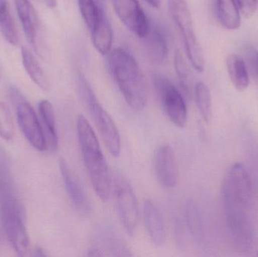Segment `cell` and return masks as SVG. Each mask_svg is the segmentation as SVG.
Returning <instances> with one entry per match:
<instances>
[{
	"mask_svg": "<svg viewBox=\"0 0 258 257\" xmlns=\"http://www.w3.org/2000/svg\"><path fill=\"white\" fill-rule=\"evenodd\" d=\"M11 95L16 104L17 118L24 137L35 149L39 151L45 150L48 142L33 107L16 89H12Z\"/></svg>",
	"mask_w": 258,
	"mask_h": 257,
	"instance_id": "9",
	"label": "cell"
},
{
	"mask_svg": "<svg viewBox=\"0 0 258 257\" xmlns=\"http://www.w3.org/2000/svg\"><path fill=\"white\" fill-rule=\"evenodd\" d=\"M0 31L11 45L19 43L18 31L9 11L8 0H0Z\"/></svg>",
	"mask_w": 258,
	"mask_h": 257,
	"instance_id": "21",
	"label": "cell"
},
{
	"mask_svg": "<svg viewBox=\"0 0 258 257\" xmlns=\"http://www.w3.org/2000/svg\"><path fill=\"white\" fill-rule=\"evenodd\" d=\"M21 57L24 69L35 84L43 90H49L50 84L48 78L31 51L25 47H22Z\"/></svg>",
	"mask_w": 258,
	"mask_h": 257,
	"instance_id": "19",
	"label": "cell"
},
{
	"mask_svg": "<svg viewBox=\"0 0 258 257\" xmlns=\"http://www.w3.org/2000/svg\"><path fill=\"white\" fill-rule=\"evenodd\" d=\"M77 84L82 100L93 119L107 149L113 156H119L121 153V138L114 121L100 104L86 77L82 74L78 75Z\"/></svg>",
	"mask_w": 258,
	"mask_h": 257,
	"instance_id": "4",
	"label": "cell"
},
{
	"mask_svg": "<svg viewBox=\"0 0 258 257\" xmlns=\"http://www.w3.org/2000/svg\"><path fill=\"white\" fill-rule=\"evenodd\" d=\"M0 217L8 239L18 256L30 250V238L24 221V208L15 193L1 196Z\"/></svg>",
	"mask_w": 258,
	"mask_h": 257,
	"instance_id": "5",
	"label": "cell"
},
{
	"mask_svg": "<svg viewBox=\"0 0 258 257\" xmlns=\"http://www.w3.org/2000/svg\"><path fill=\"white\" fill-rule=\"evenodd\" d=\"M174 69L180 80V84L183 90H188V78H189V68L180 50H177L174 56Z\"/></svg>",
	"mask_w": 258,
	"mask_h": 257,
	"instance_id": "26",
	"label": "cell"
},
{
	"mask_svg": "<svg viewBox=\"0 0 258 257\" xmlns=\"http://www.w3.org/2000/svg\"><path fill=\"white\" fill-rule=\"evenodd\" d=\"M142 39L147 60L153 64L163 63L168 54V40L165 30L158 24H150V30Z\"/></svg>",
	"mask_w": 258,
	"mask_h": 257,
	"instance_id": "13",
	"label": "cell"
},
{
	"mask_svg": "<svg viewBox=\"0 0 258 257\" xmlns=\"http://www.w3.org/2000/svg\"><path fill=\"white\" fill-rule=\"evenodd\" d=\"M221 193L225 217L248 215L252 190L251 178L243 164L236 163L230 167L223 182Z\"/></svg>",
	"mask_w": 258,
	"mask_h": 257,
	"instance_id": "3",
	"label": "cell"
},
{
	"mask_svg": "<svg viewBox=\"0 0 258 257\" xmlns=\"http://www.w3.org/2000/svg\"><path fill=\"white\" fill-rule=\"evenodd\" d=\"M227 69L229 76L234 87L242 92L249 84V74L243 58L237 54H230L227 57Z\"/></svg>",
	"mask_w": 258,
	"mask_h": 257,
	"instance_id": "18",
	"label": "cell"
},
{
	"mask_svg": "<svg viewBox=\"0 0 258 257\" xmlns=\"http://www.w3.org/2000/svg\"><path fill=\"white\" fill-rule=\"evenodd\" d=\"M0 244H1V237H0Z\"/></svg>",
	"mask_w": 258,
	"mask_h": 257,
	"instance_id": "34",
	"label": "cell"
},
{
	"mask_svg": "<svg viewBox=\"0 0 258 257\" xmlns=\"http://www.w3.org/2000/svg\"><path fill=\"white\" fill-rule=\"evenodd\" d=\"M153 83L156 95L170 120L176 126H184L187 120V109L181 92L162 74H155Z\"/></svg>",
	"mask_w": 258,
	"mask_h": 257,
	"instance_id": "8",
	"label": "cell"
},
{
	"mask_svg": "<svg viewBox=\"0 0 258 257\" xmlns=\"http://www.w3.org/2000/svg\"><path fill=\"white\" fill-rule=\"evenodd\" d=\"M239 9L245 18H250L255 13L257 0H236Z\"/></svg>",
	"mask_w": 258,
	"mask_h": 257,
	"instance_id": "29",
	"label": "cell"
},
{
	"mask_svg": "<svg viewBox=\"0 0 258 257\" xmlns=\"http://www.w3.org/2000/svg\"><path fill=\"white\" fill-rule=\"evenodd\" d=\"M143 214L150 240L156 247H162L165 241V224L159 208L151 199L144 202Z\"/></svg>",
	"mask_w": 258,
	"mask_h": 257,
	"instance_id": "14",
	"label": "cell"
},
{
	"mask_svg": "<svg viewBox=\"0 0 258 257\" xmlns=\"http://www.w3.org/2000/svg\"><path fill=\"white\" fill-rule=\"evenodd\" d=\"M60 170L65 189L74 208L78 214L83 217L90 215L92 212L90 202L78 177L71 170L64 160H60Z\"/></svg>",
	"mask_w": 258,
	"mask_h": 257,
	"instance_id": "11",
	"label": "cell"
},
{
	"mask_svg": "<svg viewBox=\"0 0 258 257\" xmlns=\"http://www.w3.org/2000/svg\"><path fill=\"white\" fill-rule=\"evenodd\" d=\"M245 65L248 71L255 79L258 80V51L251 45H247L244 50Z\"/></svg>",
	"mask_w": 258,
	"mask_h": 257,
	"instance_id": "28",
	"label": "cell"
},
{
	"mask_svg": "<svg viewBox=\"0 0 258 257\" xmlns=\"http://www.w3.org/2000/svg\"><path fill=\"white\" fill-rule=\"evenodd\" d=\"M168 10L179 30L188 60L199 72L205 68L204 56L194 30L190 11L186 0H168Z\"/></svg>",
	"mask_w": 258,
	"mask_h": 257,
	"instance_id": "6",
	"label": "cell"
},
{
	"mask_svg": "<svg viewBox=\"0 0 258 257\" xmlns=\"http://www.w3.org/2000/svg\"><path fill=\"white\" fill-rule=\"evenodd\" d=\"M196 103L200 110V114L204 120L209 123L212 120V97L208 86L203 81H199L195 86Z\"/></svg>",
	"mask_w": 258,
	"mask_h": 257,
	"instance_id": "22",
	"label": "cell"
},
{
	"mask_svg": "<svg viewBox=\"0 0 258 257\" xmlns=\"http://www.w3.org/2000/svg\"><path fill=\"white\" fill-rule=\"evenodd\" d=\"M144 1L152 7L156 8V9L160 6V0H144Z\"/></svg>",
	"mask_w": 258,
	"mask_h": 257,
	"instance_id": "32",
	"label": "cell"
},
{
	"mask_svg": "<svg viewBox=\"0 0 258 257\" xmlns=\"http://www.w3.org/2000/svg\"><path fill=\"white\" fill-rule=\"evenodd\" d=\"M35 256H45L46 254L44 253L43 250L41 248H37L35 250Z\"/></svg>",
	"mask_w": 258,
	"mask_h": 257,
	"instance_id": "33",
	"label": "cell"
},
{
	"mask_svg": "<svg viewBox=\"0 0 258 257\" xmlns=\"http://www.w3.org/2000/svg\"><path fill=\"white\" fill-rule=\"evenodd\" d=\"M37 1L43 3L44 5L49 8L56 7L57 3V0H37Z\"/></svg>",
	"mask_w": 258,
	"mask_h": 257,
	"instance_id": "31",
	"label": "cell"
},
{
	"mask_svg": "<svg viewBox=\"0 0 258 257\" xmlns=\"http://www.w3.org/2000/svg\"><path fill=\"white\" fill-rule=\"evenodd\" d=\"M10 172L4 155L0 152V196L14 193Z\"/></svg>",
	"mask_w": 258,
	"mask_h": 257,
	"instance_id": "27",
	"label": "cell"
},
{
	"mask_svg": "<svg viewBox=\"0 0 258 257\" xmlns=\"http://www.w3.org/2000/svg\"><path fill=\"white\" fill-rule=\"evenodd\" d=\"M113 193L121 223L129 236H133L139 223V206L130 183L119 172L114 175Z\"/></svg>",
	"mask_w": 258,
	"mask_h": 257,
	"instance_id": "7",
	"label": "cell"
},
{
	"mask_svg": "<svg viewBox=\"0 0 258 257\" xmlns=\"http://www.w3.org/2000/svg\"><path fill=\"white\" fill-rule=\"evenodd\" d=\"M116 15L125 27L138 37L148 33L151 23L138 0H113Z\"/></svg>",
	"mask_w": 258,
	"mask_h": 257,
	"instance_id": "10",
	"label": "cell"
},
{
	"mask_svg": "<svg viewBox=\"0 0 258 257\" xmlns=\"http://www.w3.org/2000/svg\"><path fill=\"white\" fill-rule=\"evenodd\" d=\"M110 70L122 96L132 110L141 111L148 100L147 81L138 62L123 48H116L110 56Z\"/></svg>",
	"mask_w": 258,
	"mask_h": 257,
	"instance_id": "1",
	"label": "cell"
},
{
	"mask_svg": "<svg viewBox=\"0 0 258 257\" xmlns=\"http://www.w3.org/2000/svg\"><path fill=\"white\" fill-rule=\"evenodd\" d=\"M77 134L85 166L97 196L106 202L110 199V182L108 165L89 121L80 115L77 121Z\"/></svg>",
	"mask_w": 258,
	"mask_h": 257,
	"instance_id": "2",
	"label": "cell"
},
{
	"mask_svg": "<svg viewBox=\"0 0 258 257\" xmlns=\"http://www.w3.org/2000/svg\"><path fill=\"white\" fill-rule=\"evenodd\" d=\"M155 172L159 184L165 188H174L178 180L175 154L171 146L163 145L155 155Z\"/></svg>",
	"mask_w": 258,
	"mask_h": 257,
	"instance_id": "12",
	"label": "cell"
},
{
	"mask_svg": "<svg viewBox=\"0 0 258 257\" xmlns=\"http://www.w3.org/2000/svg\"><path fill=\"white\" fill-rule=\"evenodd\" d=\"M15 135V126L9 107L5 103L0 102V137L3 140L10 141Z\"/></svg>",
	"mask_w": 258,
	"mask_h": 257,
	"instance_id": "24",
	"label": "cell"
},
{
	"mask_svg": "<svg viewBox=\"0 0 258 257\" xmlns=\"http://www.w3.org/2000/svg\"><path fill=\"white\" fill-rule=\"evenodd\" d=\"M186 221L192 236L197 240L203 237V221L200 208L194 200L188 201L186 204Z\"/></svg>",
	"mask_w": 258,
	"mask_h": 257,
	"instance_id": "23",
	"label": "cell"
},
{
	"mask_svg": "<svg viewBox=\"0 0 258 257\" xmlns=\"http://www.w3.org/2000/svg\"><path fill=\"white\" fill-rule=\"evenodd\" d=\"M82 18L89 30L95 25L99 13L100 5L95 0H78Z\"/></svg>",
	"mask_w": 258,
	"mask_h": 257,
	"instance_id": "25",
	"label": "cell"
},
{
	"mask_svg": "<svg viewBox=\"0 0 258 257\" xmlns=\"http://www.w3.org/2000/svg\"><path fill=\"white\" fill-rule=\"evenodd\" d=\"M174 235H175L176 241L178 246H181L183 243V224L180 220H176L175 225H174Z\"/></svg>",
	"mask_w": 258,
	"mask_h": 257,
	"instance_id": "30",
	"label": "cell"
},
{
	"mask_svg": "<svg viewBox=\"0 0 258 257\" xmlns=\"http://www.w3.org/2000/svg\"><path fill=\"white\" fill-rule=\"evenodd\" d=\"M214 12L218 23L228 30H236L241 25L239 8L235 0H213Z\"/></svg>",
	"mask_w": 258,
	"mask_h": 257,
	"instance_id": "17",
	"label": "cell"
},
{
	"mask_svg": "<svg viewBox=\"0 0 258 257\" xmlns=\"http://www.w3.org/2000/svg\"><path fill=\"white\" fill-rule=\"evenodd\" d=\"M39 112L44 126L48 134V144L51 149H55L57 146V132L56 128L55 116L54 109L48 101H42L39 104Z\"/></svg>",
	"mask_w": 258,
	"mask_h": 257,
	"instance_id": "20",
	"label": "cell"
},
{
	"mask_svg": "<svg viewBox=\"0 0 258 257\" xmlns=\"http://www.w3.org/2000/svg\"><path fill=\"white\" fill-rule=\"evenodd\" d=\"M90 32L95 49L102 55H107L113 43V29L107 14L101 6L96 22Z\"/></svg>",
	"mask_w": 258,
	"mask_h": 257,
	"instance_id": "16",
	"label": "cell"
},
{
	"mask_svg": "<svg viewBox=\"0 0 258 257\" xmlns=\"http://www.w3.org/2000/svg\"><path fill=\"white\" fill-rule=\"evenodd\" d=\"M26 39L33 47H37L40 23L30 0H14Z\"/></svg>",
	"mask_w": 258,
	"mask_h": 257,
	"instance_id": "15",
	"label": "cell"
}]
</instances>
